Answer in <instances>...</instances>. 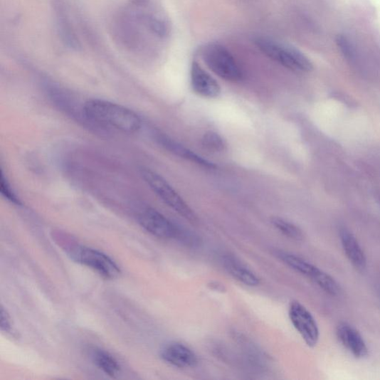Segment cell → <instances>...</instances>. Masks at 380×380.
<instances>
[{"label": "cell", "mask_w": 380, "mask_h": 380, "mask_svg": "<svg viewBox=\"0 0 380 380\" xmlns=\"http://www.w3.org/2000/svg\"><path fill=\"white\" fill-rule=\"evenodd\" d=\"M137 220L145 231L154 236L175 239L178 236L180 226L151 207H142L137 213Z\"/></svg>", "instance_id": "9"}, {"label": "cell", "mask_w": 380, "mask_h": 380, "mask_svg": "<svg viewBox=\"0 0 380 380\" xmlns=\"http://www.w3.org/2000/svg\"><path fill=\"white\" fill-rule=\"evenodd\" d=\"M68 255L75 263L93 269L106 279H116L122 273L110 257L88 247L75 246L69 250Z\"/></svg>", "instance_id": "7"}, {"label": "cell", "mask_w": 380, "mask_h": 380, "mask_svg": "<svg viewBox=\"0 0 380 380\" xmlns=\"http://www.w3.org/2000/svg\"><path fill=\"white\" fill-rule=\"evenodd\" d=\"M96 366L107 375L115 377L120 373L118 361L109 352L102 349H95L92 354Z\"/></svg>", "instance_id": "16"}, {"label": "cell", "mask_w": 380, "mask_h": 380, "mask_svg": "<svg viewBox=\"0 0 380 380\" xmlns=\"http://www.w3.org/2000/svg\"><path fill=\"white\" fill-rule=\"evenodd\" d=\"M337 336L343 345L354 357L364 359L369 354V349L364 337L347 322H340L337 327Z\"/></svg>", "instance_id": "11"}, {"label": "cell", "mask_w": 380, "mask_h": 380, "mask_svg": "<svg viewBox=\"0 0 380 380\" xmlns=\"http://www.w3.org/2000/svg\"><path fill=\"white\" fill-rule=\"evenodd\" d=\"M117 41L127 51H145L147 37L165 38L169 24L153 0H130L117 14L113 23Z\"/></svg>", "instance_id": "1"}, {"label": "cell", "mask_w": 380, "mask_h": 380, "mask_svg": "<svg viewBox=\"0 0 380 380\" xmlns=\"http://www.w3.org/2000/svg\"><path fill=\"white\" fill-rule=\"evenodd\" d=\"M340 241L345 255L351 263L358 270L366 268L367 258L354 235L347 228L339 231Z\"/></svg>", "instance_id": "14"}, {"label": "cell", "mask_w": 380, "mask_h": 380, "mask_svg": "<svg viewBox=\"0 0 380 380\" xmlns=\"http://www.w3.org/2000/svg\"><path fill=\"white\" fill-rule=\"evenodd\" d=\"M254 43L269 58L293 72L309 73L313 70L312 63L295 47L266 37L257 38Z\"/></svg>", "instance_id": "3"}, {"label": "cell", "mask_w": 380, "mask_h": 380, "mask_svg": "<svg viewBox=\"0 0 380 380\" xmlns=\"http://www.w3.org/2000/svg\"><path fill=\"white\" fill-rule=\"evenodd\" d=\"M190 80L194 91L206 98H216L221 94L218 83L196 61L190 70Z\"/></svg>", "instance_id": "13"}, {"label": "cell", "mask_w": 380, "mask_h": 380, "mask_svg": "<svg viewBox=\"0 0 380 380\" xmlns=\"http://www.w3.org/2000/svg\"><path fill=\"white\" fill-rule=\"evenodd\" d=\"M288 317L307 347H315L320 339V329L313 315L301 302L293 300L289 305Z\"/></svg>", "instance_id": "8"}, {"label": "cell", "mask_w": 380, "mask_h": 380, "mask_svg": "<svg viewBox=\"0 0 380 380\" xmlns=\"http://www.w3.org/2000/svg\"><path fill=\"white\" fill-rule=\"evenodd\" d=\"M276 255L290 268L306 276L316 283L322 290L332 297H339L342 288L339 283L329 274L305 260V258L284 250L276 252Z\"/></svg>", "instance_id": "4"}, {"label": "cell", "mask_w": 380, "mask_h": 380, "mask_svg": "<svg viewBox=\"0 0 380 380\" xmlns=\"http://www.w3.org/2000/svg\"><path fill=\"white\" fill-rule=\"evenodd\" d=\"M142 177L147 184L166 205L190 222L196 223L198 218L185 201L162 176L150 169H144Z\"/></svg>", "instance_id": "5"}, {"label": "cell", "mask_w": 380, "mask_h": 380, "mask_svg": "<svg viewBox=\"0 0 380 380\" xmlns=\"http://www.w3.org/2000/svg\"><path fill=\"white\" fill-rule=\"evenodd\" d=\"M1 317H0V327L4 332L10 334L13 331L12 321L9 314L4 306L1 307Z\"/></svg>", "instance_id": "21"}, {"label": "cell", "mask_w": 380, "mask_h": 380, "mask_svg": "<svg viewBox=\"0 0 380 380\" xmlns=\"http://www.w3.org/2000/svg\"><path fill=\"white\" fill-rule=\"evenodd\" d=\"M83 114L90 122L125 133H134L142 127V120L134 112L107 100L93 99L86 101Z\"/></svg>", "instance_id": "2"}, {"label": "cell", "mask_w": 380, "mask_h": 380, "mask_svg": "<svg viewBox=\"0 0 380 380\" xmlns=\"http://www.w3.org/2000/svg\"><path fill=\"white\" fill-rule=\"evenodd\" d=\"M201 142L206 149L213 152H221L226 147V141L214 132H206L202 137Z\"/></svg>", "instance_id": "18"}, {"label": "cell", "mask_w": 380, "mask_h": 380, "mask_svg": "<svg viewBox=\"0 0 380 380\" xmlns=\"http://www.w3.org/2000/svg\"><path fill=\"white\" fill-rule=\"evenodd\" d=\"M221 263L233 278L241 284L248 287H257L261 284V280L245 263L230 253L221 255Z\"/></svg>", "instance_id": "12"}, {"label": "cell", "mask_w": 380, "mask_h": 380, "mask_svg": "<svg viewBox=\"0 0 380 380\" xmlns=\"http://www.w3.org/2000/svg\"><path fill=\"white\" fill-rule=\"evenodd\" d=\"M271 223L276 230L290 239L301 241L305 238L302 231L296 224L284 218L273 217Z\"/></svg>", "instance_id": "17"}, {"label": "cell", "mask_w": 380, "mask_h": 380, "mask_svg": "<svg viewBox=\"0 0 380 380\" xmlns=\"http://www.w3.org/2000/svg\"><path fill=\"white\" fill-rule=\"evenodd\" d=\"M201 56L207 66L222 79L238 82L243 74L230 51L218 43H209L201 49Z\"/></svg>", "instance_id": "6"}, {"label": "cell", "mask_w": 380, "mask_h": 380, "mask_svg": "<svg viewBox=\"0 0 380 380\" xmlns=\"http://www.w3.org/2000/svg\"><path fill=\"white\" fill-rule=\"evenodd\" d=\"M157 139L158 140L159 143L166 149L171 153H174L180 158L191 162L204 168L210 169L216 168V166L213 163L207 161L194 151L190 150L174 140L171 139V138L168 136L158 134L157 136Z\"/></svg>", "instance_id": "15"}, {"label": "cell", "mask_w": 380, "mask_h": 380, "mask_svg": "<svg viewBox=\"0 0 380 380\" xmlns=\"http://www.w3.org/2000/svg\"><path fill=\"white\" fill-rule=\"evenodd\" d=\"M177 240L189 248H198L201 244V238L192 231L179 227Z\"/></svg>", "instance_id": "20"}, {"label": "cell", "mask_w": 380, "mask_h": 380, "mask_svg": "<svg viewBox=\"0 0 380 380\" xmlns=\"http://www.w3.org/2000/svg\"><path fill=\"white\" fill-rule=\"evenodd\" d=\"M160 356L166 364L178 369H194L199 364L196 354L187 345L179 342H172L164 345Z\"/></svg>", "instance_id": "10"}, {"label": "cell", "mask_w": 380, "mask_h": 380, "mask_svg": "<svg viewBox=\"0 0 380 380\" xmlns=\"http://www.w3.org/2000/svg\"><path fill=\"white\" fill-rule=\"evenodd\" d=\"M0 192L3 196L15 205H21L22 203L14 192L7 178L5 177L3 170H1V175H0Z\"/></svg>", "instance_id": "19"}]
</instances>
